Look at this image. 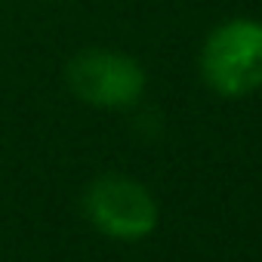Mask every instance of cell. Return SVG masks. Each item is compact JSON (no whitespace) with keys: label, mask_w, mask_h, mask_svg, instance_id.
<instances>
[{"label":"cell","mask_w":262,"mask_h":262,"mask_svg":"<svg viewBox=\"0 0 262 262\" xmlns=\"http://www.w3.org/2000/svg\"><path fill=\"white\" fill-rule=\"evenodd\" d=\"M83 213L102 234L114 241H139L158 225V204L151 191L117 173L99 176L83 191Z\"/></svg>","instance_id":"3"},{"label":"cell","mask_w":262,"mask_h":262,"mask_svg":"<svg viewBox=\"0 0 262 262\" xmlns=\"http://www.w3.org/2000/svg\"><path fill=\"white\" fill-rule=\"evenodd\" d=\"M204 83L228 99L256 93L262 86V22L228 19L216 25L201 47Z\"/></svg>","instance_id":"1"},{"label":"cell","mask_w":262,"mask_h":262,"mask_svg":"<svg viewBox=\"0 0 262 262\" xmlns=\"http://www.w3.org/2000/svg\"><path fill=\"white\" fill-rule=\"evenodd\" d=\"M68 90L96 108H129L145 93V71L142 65L117 50H80L65 65Z\"/></svg>","instance_id":"2"}]
</instances>
